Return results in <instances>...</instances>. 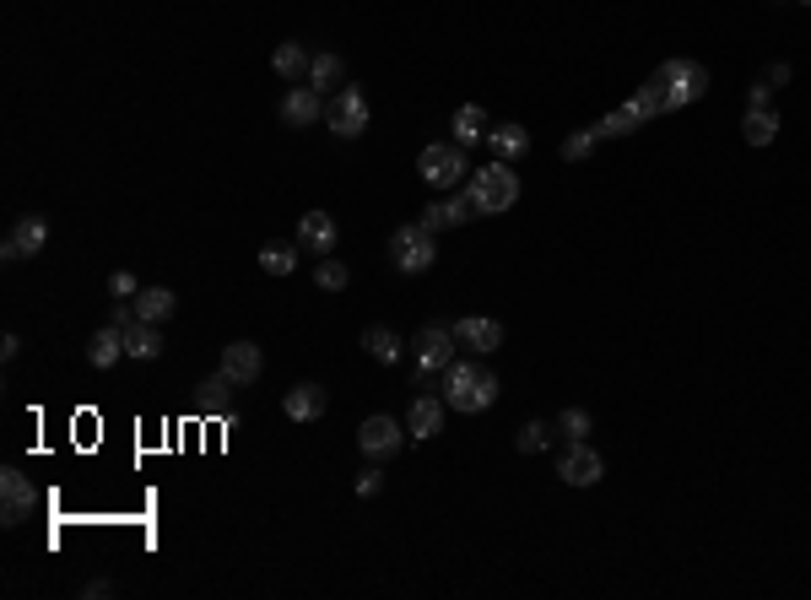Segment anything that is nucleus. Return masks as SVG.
Returning <instances> with one entry per match:
<instances>
[{"label":"nucleus","instance_id":"f03ea898","mask_svg":"<svg viewBox=\"0 0 811 600\" xmlns=\"http://www.w3.org/2000/svg\"><path fill=\"white\" fill-rule=\"evenodd\" d=\"M471 200L482 217H498V211H509L514 200H520V173H514V163H503V157H493L487 168H471Z\"/></svg>","mask_w":811,"mask_h":600},{"label":"nucleus","instance_id":"f257e3e1","mask_svg":"<svg viewBox=\"0 0 811 600\" xmlns=\"http://www.w3.org/2000/svg\"><path fill=\"white\" fill-rule=\"evenodd\" d=\"M498 400V373L482 368V363H449L444 368V406L449 411H465V417H482L487 406Z\"/></svg>","mask_w":811,"mask_h":600},{"label":"nucleus","instance_id":"ddd939ff","mask_svg":"<svg viewBox=\"0 0 811 600\" xmlns=\"http://www.w3.org/2000/svg\"><path fill=\"white\" fill-rule=\"evenodd\" d=\"M33 514V482L22 471H0V525H22Z\"/></svg>","mask_w":811,"mask_h":600},{"label":"nucleus","instance_id":"aec40b11","mask_svg":"<svg viewBox=\"0 0 811 600\" xmlns=\"http://www.w3.org/2000/svg\"><path fill=\"white\" fill-rule=\"evenodd\" d=\"M233 390H238V384L217 368V373H211V379L201 384V395H195V400H201V411H211V417H233Z\"/></svg>","mask_w":811,"mask_h":600},{"label":"nucleus","instance_id":"a878e982","mask_svg":"<svg viewBox=\"0 0 811 600\" xmlns=\"http://www.w3.org/2000/svg\"><path fill=\"white\" fill-rule=\"evenodd\" d=\"M741 136H747V146H774L779 114L774 109H747V119H741Z\"/></svg>","mask_w":811,"mask_h":600},{"label":"nucleus","instance_id":"c85d7f7f","mask_svg":"<svg viewBox=\"0 0 811 600\" xmlns=\"http://www.w3.org/2000/svg\"><path fill=\"white\" fill-rule=\"evenodd\" d=\"M552 433L563 438V444H584V433H590V411H584V406H568L563 417L552 422Z\"/></svg>","mask_w":811,"mask_h":600},{"label":"nucleus","instance_id":"a19ab883","mask_svg":"<svg viewBox=\"0 0 811 600\" xmlns=\"http://www.w3.org/2000/svg\"><path fill=\"white\" fill-rule=\"evenodd\" d=\"M17 352H22V336H6V341H0V357H6V363H11Z\"/></svg>","mask_w":811,"mask_h":600},{"label":"nucleus","instance_id":"bb28decb","mask_svg":"<svg viewBox=\"0 0 811 600\" xmlns=\"http://www.w3.org/2000/svg\"><path fill=\"white\" fill-rule=\"evenodd\" d=\"M638 125H644V114H638L633 103H622V109H611L595 130H601V141H617V136H633Z\"/></svg>","mask_w":811,"mask_h":600},{"label":"nucleus","instance_id":"c9c22d12","mask_svg":"<svg viewBox=\"0 0 811 600\" xmlns=\"http://www.w3.org/2000/svg\"><path fill=\"white\" fill-rule=\"evenodd\" d=\"M136 292H141V287H136V276H130V271H114V276H109V298H114V303H130Z\"/></svg>","mask_w":811,"mask_h":600},{"label":"nucleus","instance_id":"9d476101","mask_svg":"<svg viewBox=\"0 0 811 600\" xmlns=\"http://www.w3.org/2000/svg\"><path fill=\"white\" fill-rule=\"evenodd\" d=\"M455 341L465 346V352H476V357H493L503 346V325L487 319V314H465V319H455Z\"/></svg>","mask_w":811,"mask_h":600},{"label":"nucleus","instance_id":"2f4dec72","mask_svg":"<svg viewBox=\"0 0 811 600\" xmlns=\"http://www.w3.org/2000/svg\"><path fill=\"white\" fill-rule=\"evenodd\" d=\"M595 141H601V130H595V125L590 130H574V136L563 141V163H584V157L595 152Z\"/></svg>","mask_w":811,"mask_h":600},{"label":"nucleus","instance_id":"412c9836","mask_svg":"<svg viewBox=\"0 0 811 600\" xmlns=\"http://www.w3.org/2000/svg\"><path fill=\"white\" fill-rule=\"evenodd\" d=\"M119 352H125V330H119V325H103L98 336L87 341V363L92 368H114Z\"/></svg>","mask_w":811,"mask_h":600},{"label":"nucleus","instance_id":"0eeeda50","mask_svg":"<svg viewBox=\"0 0 811 600\" xmlns=\"http://www.w3.org/2000/svg\"><path fill=\"white\" fill-rule=\"evenodd\" d=\"M411 346H417V379H433V373H444L449 363H455V352H460L455 325H422Z\"/></svg>","mask_w":811,"mask_h":600},{"label":"nucleus","instance_id":"f704fd0d","mask_svg":"<svg viewBox=\"0 0 811 600\" xmlns=\"http://www.w3.org/2000/svg\"><path fill=\"white\" fill-rule=\"evenodd\" d=\"M444 211H449V228H460V222H471V217H482V211H476V200H471V190H460V195H449V200H444Z\"/></svg>","mask_w":811,"mask_h":600},{"label":"nucleus","instance_id":"1a4fd4ad","mask_svg":"<svg viewBox=\"0 0 811 600\" xmlns=\"http://www.w3.org/2000/svg\"><path fill=\"white\" fill-rule=\"evenodd\" d=\"M557 476H563L568 487H595V482L606 476V460L595 455L590 444H568L563 460H557Z\"/></svg>","mask_w":811,"mask_h":600},{"label":"nucleus","instance_id":"ea45409f","mask_svg":"<svg viewBox=\"0 0 811 600\" xmlns=\"http://www.w3.org/2000/svg\"><path fill=\"white\" fill-rule=\"evenodd\" d=\"M784 82H790V65H784V60L768 65V87H784Z\"/></svg>","mask_w":811,"mask_h":600},{"label":"nucleus","instance_id":"f3484780","mask_svg":"<svg viewBox=\"0 0 811 600\" xmlns=\"http://www.w3.org/2000/svg\"><path fill=\"white\" fill-rule=\"evenodd\" d=\"M282 411L292 422H319L325 417V390H319V384H292L282 395Z\"/></svg>","mask_w":811,"mask_h":600},{"label":"nucleus","instance_id":"20e7f679","mask_svg":"<svg viewBox=\"0 0 811 600\" xmlns=\"http://www.w3.org/2000/svg\"><path fill=\"white\" fill-rule=\"evenodd\" d=\"M390 260H395V271H401V276L433 271V260H438L433 233L422 228V222H406V228H395V233H390Z\"/></svg>","mask_w":811,"mask_h":600},{"label":"nucleus","instance_id":"9b49d317","mask_svg":"<svg viewBox=\"0 0 811 600\" xmlns=\"http://www.w3.org/2000/svg\"><path fill=\"white\" fill-rule=\"evenodd\" d=\"M222 373L238 384V390H249V384L265 373V352L255 341H233V346H222Z\"/></svg>","mask_w":811,"mask_h":600},{"label":"nucleus","instance_id":"cd10ccee","mask_svg":"<svg viewBox=\"0 0 811 600\" xmlns=\"http://www.w3.org/2000/svg\"><path fill=\"white\" fill-rule=\"evenodd\" d=\"M341 76H347L341 55H314V65H309V87H314V92H336Z\"/></svg>","mask_w":811,"mask_h":600},{"label":"nucleus","instance_id":"a211bd4d","mask_svg":"<svg viewBox=\"0 0 811 600\" xmlns=\"http://www.w3.org/2000/svg\"><path fill=\"white\" fill-rule=\"evenodd\" d=\"M157 352H163V325H152V319H136V325L125 330V357H136V363H152Z\"/></svg>","mask_w":811,"mask_h":600},{"label":"nucleus","instance_id":"473e14b6","mask_svg":"<svg viewBox=\"0 0 811 600\" xmlns=\"http://www.w3.org/2000/svg\"><path fill=\"white\" fill-rule=\"evenodd\" d=\"M314 282H319V287H325V292H341V287H347V282H352V271H347V265H341V260H319V271H314Z\"/></svg>","mask_w":811,"mask_h":600},{"label":"nucleus","instance_id":"f8f14e48","mask_svg":"<svg viewBox=\"0 0 811 600\" xmlns=\"http://www.w3.org/2000/svg\"><path fill=\"white\" fill-rule=\"evenodd\" d=\"M44 244H49V222H44V217H22L17 228H11V238H6V244H0V260H6V265H17V260H33V255H38V249H44Z\"/></svg>","mask_w":811,"mask_h":600},{"label":"nucleus","instance_id":"6e6552de","mask_svg":"<svg viewBox=\"0 0 811 600\" xmlns=\"http://www.w3.org/2000/svg\"><path fill=\"white\" fill-rule=\"evenodd\" d=\"M406 438H411V433L401 428V422L379 411V417H363V428H357V449H363L368 460H390L395 449L406 444Z\"/></svg>","mask_w":811,"mask_h":600},{"label":"nucleus","instance_id":"b1692460","mask_svg":"<svg viewBox=\"0 0 811 600\" xmlns=\"http://www.w3.org/2000/svg\"><path fill=\"white\" fill-rule=\"evenodd\" d=\"M449 136H455L460 146L487 141V114L476 109V103H465V109H455V119H449Z\"/></svg>","mask_w":811,"mask_h":600},{"label":"nucleus","instance_id":"79ce46f5","mask_svg":"<svg viewBox=\"0 0 811 600\" xmlns=\"http://www.w3.org/2000/svg\"><path fill=\"white\" fill-rule=\"evenodd\" d=\"M87 595H92V600H103V595H114V584H109V579H92V584H87Z\"/></svg>","mask_w":811,"mask_h":600},{"label":"nucleus","instance_id":"4468645a","mask_svg":"<svg viewBox=\"0 0 811 600\" xmlns=\"http://www.w3.org/2000/svg\"><path fill=\"white\" fill-rule=\"evenodd\" d=\"M444 411L449 406L438 395H417V400H411V411H406V433L417 438V444H428V438L444 433Z\"/></svg>","mask_w":811,"mask_h":600},{"label":"nucleus","instance_id":"dca6fc26","mask_svg":"<svg viewBox=\"0 0 811 600\" xmlns=\"http://www.w3.org/2000/svg\"><path fill=\"white\" fill-rule=\"evenodd\" d=\"M298 244L309 249V255H336V217H330V211H309V217L298 222Z\"/></svg>","mask_w":811,"mask_h":600},{"label":"nucleus","instance_id":"6ab92c4d","mask_svg":"<svg viewBox=\"0 0 811 600\" xmlns=\"http://www.w3.org/2000/svg\"><path fill=\"white\" fill-rule=\"evenodd\" d=\"M487 146H493V157H503V163H520L530 152V130L525 125H493L487 130Z\"/></svg>","mask_w":811,"mask_h":600},{"label":"nucleus","instance_id":"7ed1b4c3","mask_svg":"<svg viewBox=\"0 0 811 600\" xmlns=\"http://www.w3.org/2000/svg\"><path fill=\"white\" fill-rule=\"evenodd\" d=\"M649 82L666 98V114H676V109H687V103H698L703 92H709V71H703L698 60H666Z\"/></svg>","mask_w":811,"mask_h":600},{"label":"nucleus","instance_id":"423d86ee","mask_svg":"<svg viewBox=\"0 0 811 600\" xmlns=\"http://www.w3.org/2000/svg\"><path fill=\"white\" fill-rule=\"evenodd\" d=\"M368 119H374V103H368L363 87H341L336 98L325 103V125L336 130L341 141H357L368 130Z\"/></svg>","mask_w":811,"mask_h":600},{"label":"nucleus","instance_id":"7c9ffc66","mask_svg":"<svg viewBox=\"0 0 811 600\" xmlns=\"http://www.w3.org/2000/svg\"><path fill=\"white\" fill-rule=\"evenodd\" d=\"M514 444H520V455H541V449L552 444V422H541V417H530L525 428H520V438H514Z\"/></svg>","mask_w":811,"mask_h":600},{"label":"nucleus","instance_id":"37998d69","mask_svg":"<svg viewBox=\"0 0 811 600\" xmlns=\"http://www.w3.org/2000/svg\"><path fill=\"white\" fill-rule=\"evenodd\" d=\"M806 6H811V0H806Z\"/></svg>","mask_w":811,"mask_h":600},{"label":"nucleus","instance_id":"72a5a7b5","mask_svg":"<svg viewBox=\"0 0 811 600\" xmlns=\"http://www.w3.org/2000/svg\"><path fill=\"white\" fill-rule=\"evenodd\" d=\"M628 103H633V109H638V114H644V119H655V114H666V98H660V87H655V82H644V87H638V92H633V98H628Z\"/></svg>","mask_w":811,"mask_h":600},{"label":"nucleus","instance_id":"4c0bfd02","mask_svg":"<svg viewBox=\"0 0 811 600\" xmlns=\"http://www.w3.org/2000/svg\"><path fill=\"white\" fill-rule=\"evenodd\" d=\"M357 498H379V487H384V476H379V465H368V471L363 476H357Z\"/></svg>","mask_w":811,"mask_h":600},{"label":"nucleus","instance_id":"2eb2a0df","mask_svg":"<svg viewBox=\"0 0 811 600\" xmlns=\"http://www.w3.org/2000/svg\"><path fill=\"white\" fill-rule=\"evenodd\" d=\"M282 119L287 125H314V119H325V92H314L309 82H292V92L282 98Z\"/></svg>","mask_w":811,"mask_h":600},{"label":"nucleus","instance_id":"58836bf2","mask_svg":"<svg viewBox=\"0 0 811 600\" xmlns=\"http://www.w3.org/2000/svg\"><path fill=\"white\" fill-rule=\"evenodd\" d=\"M768 98H774V87H768V76H763V82H752V87H747V109H768Z\"/></svg>","mask_w":811,"mask_h":600},{"label":"nucleus","instance_id":"4be33fe9","mask_svg":"<svg viewBox=\"0 0 811 600\" xmlns=\"http://www.w3.org/2000/svg\"><path fill=\"white\" fill-rule=\"evenodd\" d=\"M271 65H276V76H287V82H298V76L309 82V65H314V55H309L303 44H292V38H287V44H276Z\"/></svg>","mask_w":811,"mask_h":600},{"label":"nucleus","instance_id":"e433bc0d","mask_svg":"<svg viewBox=\"0 0 811 600\" xmlns=\"http://www.w3.org/2000/svg\"><path fill=\"white\" fill-rule=\"evenodd\" d=\"M422 228H428V233H444V228H449V211H444V200L422 206Z\"/></svg>","mask_w":811,"mask_h":600},{"label":"nucleus","instance_id":"c756f323","mask_svg":"<svg viewBox=\"0 0 811 600\" xmlns=\"http://www.w3.org/2000/svg\"><path fill=\"white\" fill-rule=\"evenodd\" d=\"M292 265H298V249L292 244H265L260 249V271L265 276H292Z\"/></svg>","mask_w":811,"mask_h":600},{"label":"nucleus","instance_id":"393cba45","mask_svg":"<svg viewBox=\"0 0 811 600\" xmlns=\"http://www.w3.org/2000/svg\"><path fill=\"white\" fill-rule=\"evenodd\" d=\"M363 352L374 357V363H401V336H395L390 325H368L363 330Z\"/></svg>","mask_w":811,"mask_h":600},{"label":"nucleus","instance_id":"39448f33","mask_svg":"<svg viewBox=\"0 0 811 600\" xmlns=\"http://www.w3.org/2000/svg\"><path fill=\"white\" fill-rule=\"evenodd\" d=\"M417 173H422V184H433V190H455V184L465 179V146L460 141H433V146H422L417 152Z\"/></svg>","mask_w":811,"mask_h":600},{"label":"nucleus","instance_id":"5701e85b","mask_svg":"<svg viewBox=\"0 0 811 600\" xmlns=\"http://www.w3.org/2000/svg\"><path fill=\"white\" fill-rule=\"evenodd\" d=\"M130 303H136V314H141V319H152V325H163V319L179 309V298H174L168 287H141Z\"/></svg>","mask_w":811,"mask_h":600}]
</instances>
